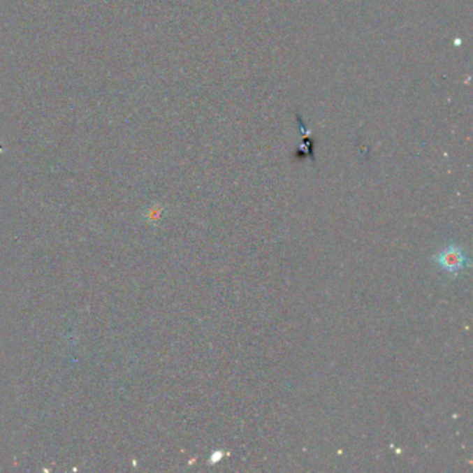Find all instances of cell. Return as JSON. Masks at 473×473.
I'll return each mask as SVG.
<instances>
[{"label": "cell", "instance_id": "obj_1", "mask_svg": "<svg viewBox=\"0 0 473 473\" xmlns=\"http://www.w3.org/2000/svg\"><path fill=\"white\" fill-rule=\"evenodd\" d=\"M433 260L437 267H440L444 272L450 275H458L471 265L470 257L457 245H449L447 247L440 250L433 257Z\"/></svg>", "mask_w": 473, "mask_h": 473}]
</instances>
